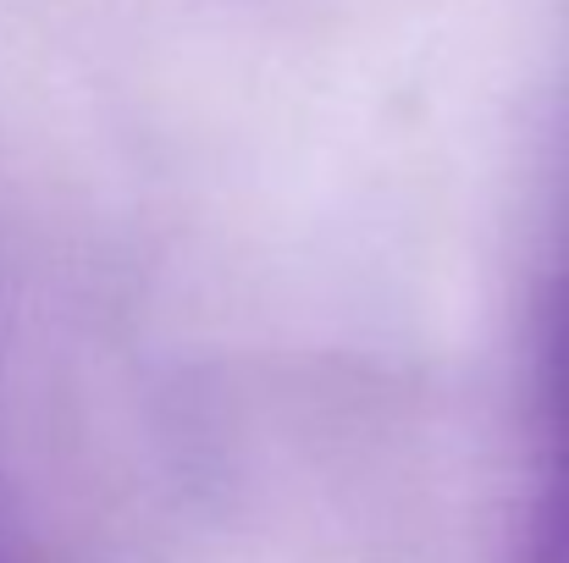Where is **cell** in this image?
Returning <instances> with one entry per match:
<instances>
[{
    "instance_id": "6da1fadb",
    "label": "cell",
    "mask_w": 569,
    "mask_h": 563,
    "mask_svg": "<svg viewBox=\"0 0 569 563\" xmlns=\"http://www.w3.org/2000/svg\"><path fill=\"white\" fill-rule=\"evenodd\" d=\"M537 425H542V486H537V497H569V277H559L542 299Z\"/></svg>"
},
{
    "instance_id": "7a4b0ae2",
    "label": "cell",
    "mask_w": 569,
    "mask_h": 563,
    "mask_svg": "<svg viewBox=\"0 0 569 563\" xmlns=\"http://www.w3.org/2000/svg\"><path fill=\"white\" fill-rule=\"evenodd\" d=\"M520 563H569V497L565 503H531Z\"/></svg>"
}]
</instances>
